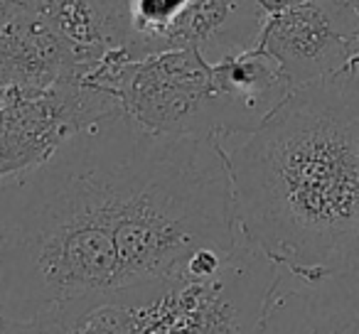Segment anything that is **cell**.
I'll use <instances>...</instances> for the list:
<instances>
[{
	"mask_svg": "<svg viewBox=\"0 0 359 334\" xmlns=\"http://www.w3.org/2000/svg\"><path fill=\"white\" fill-rule=\"evenodd\" d=\"M349 3H352V8L357 11V15H359V0H349Z\"/></svg>",
	"mask_w": 359,
	"mask_h": 334,
	"instance_id": "8fae6325",
	"label": "cell"
},
{
	"mask_svg": "<svg viewBox=\"0 0 359 334\" xmlns=\"http://www.w3.org/2000/svg\"><path fill=\"white\" fill-rule=\"evenodd\" d=\"M222 145L251 244L300 278L359 275V69L293 89Z\"/></svg>",
	"mask_w": 359,
	"mask_h": 334,
	"instance_id": "7a4b0ae2",
	"label": "cell"
},
{
	"mask_svg": "<svg viewBox=\"0 0 359 334\" xmlns=\"http://www.w3.org/2000/svg\"><path fill=\"white\" fill-rule=\"evenodd\" d=\"M111 50L130 60L195 50L210 64L259 45V0H91Z\"/></svg>",
	"mask_w": 359,
	"mask_h": 334,
	"instance_id": "3957f363",
	"label": "cell"
},
{
	"mask_svg": "<svg viewBox=\"0 0 359 334\" xmlns=\"http://www.w3.org/2000/svg\"><path fill=\"white\" fill-rule=\"evenodd\" d=\"M86 79L111 91L126 116L145 130L175 138L215 135V69L195 50L130 60L111 50Z\"/></svg>",
	"mask_w": 359,
	"mask_h": 334,
	"instance_id": "277c9868",
	"label": "cell"
},
{
	"mask_svg": "<svg viewBox=\"0 0 359 334\" xmlns=\"http://www.w3.org/2000/svg\"><path fill=\"white\" fill-rule=\"evenodd\" d=\"M305 3H313V0H259L261 11H264L266 15H273V13L290 11V8L305 6Z\"/></svg>",
	"mask_w": 359,
	"mask_h": 334,
	"instance_id": "30bf717a",
	"label": "cell"
},
{
	"mask_svg": "<svg viewBox=\"0 0 359 334\" xmlns=\"http://www.w3.org/2000/svg\"><path fill=\"white\" fill-rule=\"evenodd\" d=\"M239 241L224 145L116 111L0 182V319L163 283Z\"/></svg>",
	"mask_w": 359,
	"mask_h": 334,
	"instance_id": "6da1fadb",
	"label": "cell"
},
{
	"mask_svg": "<svg viewBox=\"0 0 359 334\" xmlns=\"http://www.w3.org/2000/svg\"><path fill=\"white\" fill-rule=\"evenodd\" d=\"M3 94H6V86L0 84V99H3Z\"/></svg>",
	"mask_w": 359,
	"mask_h": 334,
	"instance_id": "7c38bea8",
	"label": "cell"
},
{
	"mask_svg": "<svg viewBox=\"0 0 359 334\" xmlns=\"http://www.w3.org/2000/svg\"><path fill=\"white\" fill-rule=\"evenodd\" d=\"M293 89L359 69V15L349 0H313L266 15L259 37Z\"/></svg>",
	"mask_w": 359,
	"mask_h": 334,
	"instance_id": "8992f818",
	"label": "cell"
},
{
	"mask_svg": "<svg viewBox=\"0 0 359 334\" xmlns=\"http://www.w3.org/2000/svg\"><path fill=\"white\" fill-rule=\"evenodd\" d=\"M86 74L60 25L47 11H0V84L40 91L67 76Z\"/></svg>",
	"mask_w": 359,
	"mask_h": 334,
	"instance_id": "52a82bcc",
	"label": "cell"
},
{
	"mask_svg": "<svg viewBox=\"0 0 359 334\" xmlns=\"http://www.w3.org/2000/svg\"><path fill=\"white\" fill-rule=\"evenodd\" d=\"M215 69V135L219 143L254 133L293 94L280 64L256 45Z\"/></svg>",
	"mask_w": 359,
	"mask_h": 334,
	"instance_id": "ba28073f",
	"label": "cell"
},
{
	"mask_svg": "<svg viewBox=\"0 0 359 334\" xmlns=\"http://www.w3.org/2000/svg\"><path fill=\"white\" fill-rule=\"evenodd\" d=\"M116 111H123L118 99L84 74L40 91L6 89L0 99V182L47 162L65 140Z\"/></svg>",
	"mask_w": 359,
	"mask_h": 334,
	"instance_id": "5b68a950",
	"label": "cell"
},
{
	"mask_svg": "<svg viewBox=\"0 0 359 334\" xmlns=\"http://www.w3.org/2000/svg\"><path fill=\"white\" fill-rule=\"evenodd\" d=\"M261 334H359V275L300 278L280 268Z\"/></svg>",
	"mask_w": 359,
	"mask_h": 334,
	"instance_id": "9c48e42d",
	"label": "cell"
}]
</instances>
